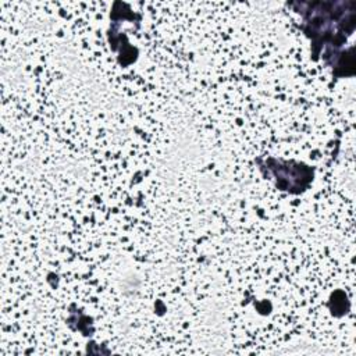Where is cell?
Here are the masks:
<instances>
[{"mask_svg":"<svg viewBox=\"0 0 356 356\" xmlns=\"http://www.w3.org/2000/svg\"><path fill=\"white\" fill-rule=\"evenodd\" d=\"M305 11H299L303 15L305 32L312 39V46H318L316 54L321 46H339L345 40V21H353L355 13L345 14V3L341 10L334 11L335 3H306Z\"/></svg>","mask_w":356,"mask_h":356,"instance_id":"1","label":"cell"}]
</instances>
